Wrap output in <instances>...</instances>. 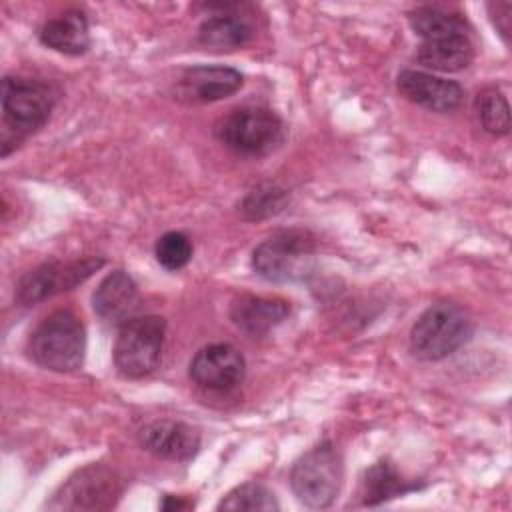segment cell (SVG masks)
I'll use <instances>...</instances> for the list:
<instances>
[{
  "instance_id": "obj_14",
  "label": "cell",
  "mask_w": 512,
  "mask_h": 512,
  "mask_svg": "<svg viewBox=\"0 0 512 512\" xmlns=\"http://www.w3.org/2000/svg\"><path fill=\"white\" fill-rule=\"evenodd\" d=\"M140 444L160 458L188 462L200 448V436L184 422L154 420L140 430Z\"/></svg>"
},
{
  "instance_id": "obj_22",
  "label": "cell",
  "mask_w": 512,
  "mask_h": 512,
  "mask_svg": "<svg viewBox=\"0 0 512 512\" xmlns=\"http://www.w3.org/2000/svg\"><path fill=\"white\" fill-rule=\"evenodd\" d=\"M278 508L280 506H278L272 490H268L266 486L256 484V482L236 486L218 504V510H230V512H238V510L270 512V510H278Z\"/></svg>"
},
{
  "instance_id": "obj_3",
  "label": "cell",
  "mask_w": 512,
  "mask_h": 512,
  "mask_svg": "<svg viewBox=\"0 0 512 512\" xmlns=\"http://www.w3.org/2000/svg\"><path fill=\"white\" fill-rule=\"evenodd\" d=\"M472 336L470 316L452 302L428 306L410 330V352L418 360L436 362L454 354Z\"/></svg>"
},
{
  "instance_id": "obj_26",
  "label": "cell",
  "mask_w": 512,
  "mask_h": 512,
  "mask_svg": "<svg viewBox=\"0 0 512 512\" xmlns=\"http://www.w3.org/2000/svg\"><path fill=\"white\" fill-rule=\"evenodd\" d=\"M190 504L188 502H184L182 498H174V496H170V494H166L164 496V502H162V510H184V508H188Z\"/></svg>"
},
{
  "instance_id": "obj_7",
  "label": "cell",
  "mask_w": 512,
  "mask_h": 512,
  "mask_svg": "<svg viewBox=\"0 0 512 512\" xmlns=\"http://www.w3.org/2000/svg\"><path fill=\"white\" fill-rule=\"evenodd\" d=\"M218 136L240 156H264L284 140V124L264 106H242L222 118Z\"/></svg>"
},
{
  "instance_id": "obj_21",
  "label": "cell",
  "mask_w": 512,
  "mask_h": 512,
  "mask_svg": "<svg viewBox=\"0 0 512 512\" xmlns=\"http://www.w3.org/2000/svg\"><path fill=\"white\" fill-rule=\"evenodd\" d=\"M476 112L482 128L494 136L510 132V108L504 94L496 88H486L476 98Z\"/></svg>"
},
{
  "instance_id": "obj_23",
  "label": "cell",
  "mask_w": 512,
  "mask_h": 512,
  "mask_svg": "<svg viewBox=\"0 0 512 512\" xmlns=\"http://www.w3.org/2000/svg\"><path fill=\"white\" fill-rule=\"evenodd\" d=\"M286 204V192L274 184H262L242 200V212L248 220H260L278 214Z\"/></svg>"
},
{
  "instance_id": "obj_6",
  "label": "cell",
  "mask_w": 512,
  "mask_h": 512,
  "mask_svg": "<svg viewBox=\"0 0 512 512\" xmlns=\"http://www.w3.org/2000/svg\"><path fill=\"white\" fill-rule=\"evenodd\" d=\"M166 334L160 316H134L120 326L114 342V366L126 378H142L156 370Z\"/></svg>"
},
{
  "instance_id": "obj_24",
  "label": "cell",
  "mask_w": 512,
  "mask_h": 512,
  "mask_svg": "<svg viewBox=\"0 0 512 512\" xmlns=\"http://www.w3.org/2000/svg\"><path fill=\"white\" fill-rule=\"evenodd\" d=\"M156 260L166 270H180L192 258V242L182 232H166L156 240L154 246Z\"/></svg>"
},
{
  "instance_id": "obj_2",
  "label": "cell",
  "mask_w": 512,
  "mask_h": 512,
  "mask_svg": "<svg viewBox=\"0 0 512 512\" xmlns=\"http://www.w3.org/2000/svg\"><path fill=\"white\" fill-rule=\"evenodd\" d=\"M32 360L54 372H74L84 362L86 332L80 318L70 310H56L46 316L30 336Z\"/></svg>"
},
{
  "instance_id": "obj_15",
  "label": "cell",
  "mask_w": 512,
  "mask_h": 512,
  "mask_svg": "<svg viewBox=\"0 0 512 512\" xmlns=\"http://www.w3.org/2000/svg\"><path fill=\"white\" fill-rule=\"evenodd\" d=\"M288 314L290 308L284 300L254 294H242L230 306V318L236 324V328H240L244 334L252 338L268 334Z\"/></svg>"
},
{
  "instance_id": "obj_10",
  "label": "cell",
  "mask_w": 512,
  "mask_h": 512,
  "mask_svg": "<svg viewBox=\"0 0 512 512\" xmlns=\"http://www.w3.org/2000/svg\"><path fill=\"white\" fill-rule=\"evenodd\" d=\"M188 374L204 390L228 392L242 384L246 362L232 344H208L190 360Z\"/></svg>"
},
{
  "instance_id": "obj_11",
  "label": "cell",
  "mask_w": 512,
  "mask_h": 512,
  "mask_svg": "<svg viewBox=\"0 0 512 512\" xmlns=\"http://www.w3.org/2000/svg\"><path fill=\"white\" fill-rule=\"evenodd\" d=\"M242 86V74L230 66H192L176 78V98L190 104H210L232 96Z\"/></svg>"
},
{
  "instance_id": "obj_13",
  "label": "cell",
  "mask_w": 512,
  "mask_h": 512,
  "mask_svg": "<svg viewBox=\"0 0 512 512\" xmlns=\"http://www.w3.org/2000/svg\"><path fill=\"white\" fill-rule=\"evenodd\" d=\"M92 306L102 322L122 326L134 318L140 308L138 286L124 270H114L104 276L94 290Z\"/></svg>"
},
{
  "instance_id": "obj_5",
  "label": "cell",
  "mask_w": 512,
  "mask_h": 512,
  "mask_svg": "<svg viewBox=\"0 0 512 512\" xmlns=\"http://www.w3.org/2000/svg\"><path fill=\"white\" fill-rule=\"evenodd\" d=\"M342 458L332 442H320L308 450L290 472L296 498L308 508H328L342 486Z\"/></svg>"
},
{
  "instance_id": "obj_25",
  "label": "cell",
  "mask_w": 512,
  "mask_h": 512,
  "mask_svg": "<svg viewBox=\"0 0 512 512\" xmlns=\"http://www.w3.org/2000/svg\"><path fill=\"white\" fill-rule=\"evenodd\" d=\"M494 26L498 28V32L502 34V38L508 42L510 36V12H512V4L510 2H496L488 6Z\"/></svg>"
},
{
  "instance_id": "obj_19",
  "label": "cell",
  "mask_w": 512,
  "mask_h": 512,
  "mask_svg": "<svg viewBox=\"0 0 512 512\" xmlns=\"http://www.w3.org/2000/svg\"><path fill=\"white\" fill-rule=\"evenodd\" d=\"M410 490H416V484L404 480L390 462L382 460L372 464L364 474L362 502L366 506H376L390 498L404 496Z\"/></svg>"
},
{
  "instance_id": "obj_18",
  "label": "cell",
  "mask_w": 512,
  "mask_h": 512,
  "mask_svg": "<svg viewBox=\"0 0 512 512\" xmlns=\"http://www.w3.org/2000/svg\"><path fill=\"white\" fill-rule=\"evenodd\" d=\"M416 58L424 68L438 72H458L472 62L474 46L470 34L424 40L418 48Z\"/></svg>"
},
{
  "instance_id": "obj_12",
  "label": "cell",
  "mask_w": 512,
  "mask_h": 512,
  "mask_svg": "<svg viewBox=\"0 0 512 512\" xmlns=\"http://www.w3.org/2000/svg\"><path fill=\"white\" fill-rule=\"evenodd\" d=\"M396 86L406 100L434 112H452L464 98V90L458 82L422 70H402L396 78Z\"/></svg>"
},
{
  "instance_id": "obj_4",
  "label": "cell",
  "mask_w": 512,
  "mask_h": 512,
  "mask_svg": "<svg viewBox=\"0 0 512 512\" xmlns=\"http://www.w3.org/2000/svg\"><path fill=\"white\" fill-rule=\"evenodd\" d=\"M316 240L306 230H280L252 252V268L270 282L302 280L314 262Z\"/></svg>"
},
{
  "instance_id": "obj_17",
  "label": "cell",
  "mask_w": 512,
  "mask_h": 512,
  "mask_svg": "<svg viewBox=\"0 0 512 512\" xmlns=\"http://www.w3.org/2000/svg\"><path fill=\"white\" fill-rule=\"evenodd\" d=\"M38 36L44 46L68 56L84 54L90 48L88 20L80 10H66L64 14L46 20Z\"/></svg>"
},
{
  "instance_id": "obj_16",
  "label": "cell",
  "mask_w": 512,
  "mask_h": 512,
  "mask_svg": "<svg viewBox=\"0 0 512 512\" xmlns=\"http://www.w3.org/2000/svg\"><path fill=\"white\" fill-rule=\"evenodd\" d=\"M254 38V24L234 6H224L222 12L208 16L198 28V42L208 50H236Z\"/></svg>"
},
{
  "instance_id": "obj_1",
  "label": "cell",
  "mask_w": 512,
  "mask_h": 512,
  "mask_svg": "<svg viewBox=\"0 0 512 512\" xmlns=\"http://www.w3.org/2000/svg\"><path fill=\"white\" fill-rule=\"evenodd\" d=\"M58 100L52 84L6 76L2 80V154L10 152V144L18 146L26 136L46 124Z\"/></svg>"
},
{
  "instance_id": "obj_9",
  "label": "cell",
  "mask_w": 512,
  "mask_h": 512,
  "mask_svg": "<svg viewBox=\"0 0 512 512\" xmlns=\"http://www.w3.org/2000/svg\"><path fill=\"white\" fill-rule=\"evenodd\" d=\"M104 264L102 258H82L74 262H46L26 276L16 286V300L22 306L38 304L58 292L72 290Z\"/></svg>"
},
{
  "instance_id": "obj_8",
  "label": "cell",
  "mask_w": 512,
  "mask_h": 512,
  "mask_svg": "<svg viewBox=\"0 0 512 512\" xmlns=\"http://www.w3.org/2000/svg\"><path fill=\"white\" fill-rule=\"evenodd\" d=\"M122 492L118 476L102 466L90 464L70 476L54 500L48 504L52 510H108L116 504Z\"/></svg>"
},
{
  "instance_id": "obj_20",
  "label": "cell",
  "mask_w": 512,
  "mask_h": 512,
  "mask_svg": "<svg viewBox=\"0 0 512 512\" xmlns=\"http://www.w3.org/2000/svg\"><path fill=\"white\" fill-rule=\"evenodd\" d=\"M410 26L422 38V42L434 40V38H444V36L468 34V24L460 14L448 12V10H442L436 6L416 8L410 14Z\"/></svg>"
}]
</instances>
